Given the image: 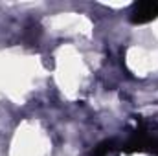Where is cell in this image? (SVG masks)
Listing matches in <instances>:
<instances>
[{
	"label": "cell",
	"instance_id": "obj_1",
	"mask_svg": "<svg viewBox=\"0 0 158 156\" xmlns=\"http://www.w3.org/2000/svg\"><path fill=\"white\" fill-rule=\"evenodd\" d=\"M156 17H158V2H153V0L136 4L132 13H131V20L134 24H145V22H151Z\"/></svg>",
	"mask_w": 158,
	"mask_h": 156
}]
</instances>
